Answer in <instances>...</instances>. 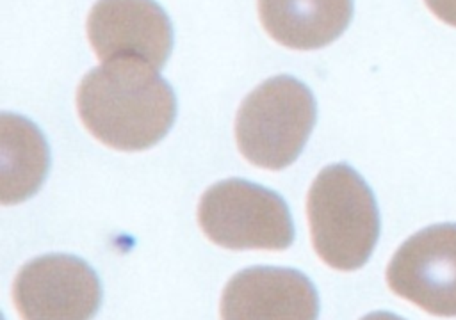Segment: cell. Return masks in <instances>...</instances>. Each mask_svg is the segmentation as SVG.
<instances>
[{"label": "cell", "mask_w": 456, "mask_h": 320, "mask_svg": "<svg viewBox=\"0 0 456 320\" xmlns=\"http://www.w3.org/2000/svg\"><path fill=\"white\" fill-rule=\"evenodd\" d=\"M77 108L100 142L119 151H141L167 133L176 101L155 68L125 57L105 60L82 78Z\"/></svg>", "instance_id": "cell-1"}, {"label": "cell", "mask_w": 456, "mask_h": 320, "mask_svg": "<svg viewBox=\"0 0 456 320\" xmlns=\"http://www.w3.org/2000/svg\"><path fill=\"white\" fill-rule=\"evenodd\" d=\"M312 244L317 256L337 270H356L370 256L379 215L367 183L346 164L322 169L306 197Z\"/></svg>", "instance_id": "cell-2"}, {"label": "cell", "mask_w": 456, "mask_h": 320, "mask_svg": "<svg viewBox=\"0 0 456 320\" xmlns=\"http://www.w3.org/2000/svg\"><path fill=\"white\" fill-rule=\"evenodd\" d=\"M315 121V101L299 80L280 75L251 91L235 119L239 151L262 169H283L301 153Z\"/></svg>", "instance_id": "cell-3"}, {"label": "cell", "mask_w": 456, "mask_h": 320, "mask_svg": "<svg viewBox=\"0 0 456 320\" xmlns=\"http://www.w3.org/2000/svg\"><path fill=\"white\" fill-rule=\"evenodd\" d=\"M198 222L203 233L226 249H287L294 226L283 199L244 180L212 185L200 199Z\"/></svg>", "instance_id": "cell-4"}, {"label": "cell", "mask_w": 456, "mask_h": 320, "mask_svg": "<svg viewBox=\"0 0 456 320\" xmlns=\"http://www.w3.org/2000/svg\"><path fill=\"white\" fill-rule=\"evenodd\" d=\"M390 290L435 316H456V224L410 236L387 267Z\"/></svg>", "instance_id": "cell-5"}, {"label": "cell", "mask_w": 456, "mask_h": 320, "mask_svg": "<svg viewBox=\"0 0 456 320\" xmlns=\"http://www.w3.org/2000/svg\"><path fill=\"white\" fill-rule=\"evenodd\" d=\"M12 299L21 320H91L102 290L96 274L82 260L46 254L20 268Z\"/></svg>", "instance_id": "cell-6"}, {"label": "cell", "mask_w": 456, "mask_h": 320, "mask_svg": "<svg viewBox=\"0 0 456 320\" xmlns=\"http://www.w3.org/2000/svg\"><path fill=\"white\" fill-rule=\"evenodd\" d=\"M87 39L98 59H139L157 71L173 44L171 23L153 0H98L87 16Z\"/></svg>", "instance_id": "cell-7"}, {"label": "cell", "mask_w": 456, "mask_h": 320, "mask_svg": "<svg viewBox=\"0 0 456 320\" xmlns=\"http://www.w3.org/2000/svg\"><path fill=\"white\" fill-rule=\"evenodd\" d=\"M317 292L292 268L253 267L237 272L221 295V320H315Z\"/></svg>", "instance_id": "cell-8"}, {"label": "cell", "mask_w": 456, "mask_h": 320, "mask_svg": "<svg viewBox=\"0 0 456 320\" xmlns=\"http://www.w3.org/2000/svg\"><path fill=\"white\" fill-rule=\"evenodd\" d=\"M265 32L294 50H314L335 41L349 25L353 0H258Z\"/></svg>", "instance_id": "cell-9"}, {"label": "cell", "mask_w": 456, "mask_h": 320, "mask_svg": "<svg viewBox=\"0 0 456 320\" xmlns=\"http://www.w3.org/2000/svg\"><path fill=\"white\" fill-rule=\"evenodd\" d=\"M2 176L0 199L12 204L32 196L48 169V148L39 130L20 116L4 114L0 119Z\"/></svg>", "instance_id": "cell-10"}, {"label": "cell", "mask_w": 456, "mask_h": 320, "mask_svg": "<svg viewBox=\"0 0 456 320\" xmlns=\"http://www.w3.org/2000/svg\"><path fill=\"white\" fill-rule=\"evenodd\" d=\"M424 2L438 20L456 27V0H424Z\"/></svg>", "instance_id": "cell-11"}, {"label": "cell", "mask_w": 456, "mask_h": 320, "mask_svg": "<svg viewBox=\"0 0 456 320\" xmlns=\"http://www.w3.org/2000/svg\"><path fill=\"white\" fill-rule=\"evenodd\" d=\"M362 320H403V318H399L397 315L387 313V311H378V313H370V315L363 316Z\"/></svg>", "instance_id": "cell-12"}]
</instances>
